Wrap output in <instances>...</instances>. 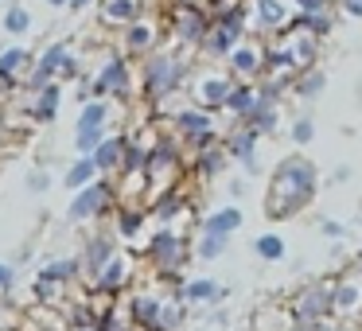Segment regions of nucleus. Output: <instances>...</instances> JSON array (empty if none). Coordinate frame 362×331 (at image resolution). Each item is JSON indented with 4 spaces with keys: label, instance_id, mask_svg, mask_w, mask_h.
Here are the masks:
<instances>
[{
    "label": "nucleus",
    "instance_id": "obj_33",
    "mask_svg": "<svg viewBox=\"0 0 362 331\" xmlns=\"http://www.w3.org/2000/svg\"><path fill=\"white\" fill-rule=\"evenodd\" d=\"M40 277L55 281L59 289H63V284H74L82 277V257H55V261H47V265L40 269Z\"/></svg>",
    "mask_w": 362,
    "mask_h": 331
},
{
    "label": "nucleus",
    "instance_id": "obj_16",
    "mask_svg": "<svg viewBox=\"0 0 362 331\" xmlns=\"http://www.w3.org/2000/svg\"><path fill=\"white\" fill-rule=\"evenodd\" d=\"M230 90H234V74L211 71V74H203V79H195V102H199V110H211V113L226 110Z\"/></svg>",
    "mask_w": 362,
    "mask_h": 331
},
{
    "label": "nucleus",
    "instance_id": "obj_49",
    "mask_svg": "<svg viewBox=\"0 0 362 331\" xmlns=\"http://www.w3.org/2000/svg\"><path fill=\"white\" fill-rule=\"evenodd\" d=\"M339 8H343L351 20H362V0H339Z\"/></svg>",
    "mask_w": 362,
    "mask_h": 331
},
{
    "label": "nucleus",
    "instance_id": "obj_12",
    "mask_svg": "<svg viewBox=\"0 0 362 331\" xmlns=\"http://www.w3.org/2000/svg\"><path fill=\"white\" fill-rule=\"evenodd\" d=\"M164 304H168V292L152 289V284H141V289L129 296V315H133V327H141V331H160Z\"/></svg>",
    "mask_w": 362,
    "mask_h": 331
},
{
    "label": "nucleus",
    "instance_id": "obj_24",
    "mask_svg": "<svg viewBox=\"0 0 362 331\" xmlns=\"http://www.w3.org/2000/svg\"><path fill=\"white\" fill-rule=\"evenodd\" d=\"M125 144H129V137H125V133H113V137H105L102 149L94 152V164H98V172H102V180H105V175H117V172H121V160H125Z\"/></svg>",
    "mask_w": 362,
    "mask_h": 331
},
{
    "label": "nucleus",
    "instance_id": "obj_19",
    "mask_svg": "<svg viewBox=\"0 0 362 331\" xmlns=\"http://www.w3.org/2000/svg\"><path fill=\"white\" fill-rule=\"evenodd\" d=\"M129 277H133V261H129V253H117V257H113L90 284H94V292H102V296L113 300V296H121V292H125Z\"/></svg>",
    "mask_w": 362,
    "mask_h": 331
},
{
    "label": "nucleus",
    "instance_id": "obj_45",
    "mask_svg": "<svg viewBox=\"0 0 362 331\" xmlns=\"http://www.w3.org/2000/svg\"><path fill=\"white\" fill-rule=\"evenodd\" d=\"M296 12H335V0H292Z\"/></svg>",
    "mask_w": 362,
    "mask_h": 331
},
{
    "label": "nucleus",
    "instance_id": "obj_7",
    "mask_svg": "<svg viewBox=\"0 0 362 331\" xmlns=\"http://www.w3.org/2000/svg\"><path fill=\"white\" fill-rule=\"evenodd\" d=\"M335 312V300H331V281H320L312 289H304L292 300V327L300 331H315L327 323V315Z\"/></svg>",
    "mask_w": 362,
    "mask_h": 331
},
{
    "label": "nucleus",
    "instance_id": "obj_57",
    "mask_svg": "<svg viewBox=\"0 0 362 331\" xmlns=\"http://www.w3.org/2000/svg\"><path fill=\"white\" fill-rule=\"evenodd\" d=\"M358 230H362V219H358Z\"/></svg>",
    "mask_w": 362,
    "mask_h": 331
},
{
    "label": "nucleus",
    "instance_id": "obj_56",
    "mask_svg": "<svg viewBox=\"0 0 362 331\" xmlns=\"http://www.w3.org/2000/svg\"><path fill=\"white\" fill-rule=\"evenodd\" d=\"M358 273H362V257H358Z\"/></svg>",
    "mask_w": 362,
    "mask_h": 331
},
{
    "label": "nucleus",
    "instance_id": "obj_21",
    "mask_svg": "<svg viewBox=\"0 0 362 331\" xmlns=\"http://www.w3.org/2000/svg\"><path fill=\"white\" fill-rule=\"evenodd\" d=\"M32 51L20 47V43H8V47H0V86H12L16 79H28L32 71Z\"/></svg>",
    "mask_w": 362,
    "mask_h": 331
},
{
    "label": "nucleus",
    "instance_id": "obj_43",
    "mask_svg": "<svg viewBox=\"0 0 362 331\" xmlns=\"http://www.w3.org/2000/svg\"><path fill=\"white\" fill-rule=\"evenodd\" d=\"M292 144H300V149H304V144H312L315 141V121L312 117H308V113H304V117H296V121H292Z\"/></svg>",
    "mask_w": 362,
    "mask_h": 331
},
{
    "label": "nucleus",
    "instance_id": "obj_39",
    "mask_svg": "<svg viewBox=\"0 0 362 331\" xmlns=\"http://www.w3.org/2000/svg\"><path fill=\"white\" fill-rule=\"evenodd\" d=\"M110 113H113L110 102H86L74 129H110Z\"/></svg>",
    "mask_w": 362,
    "mask_h": 331
},
{
    "label": "nucleus",
    "instance_id": "obj_37",
    "mask_svg": "<svg viewBox=\"0 0 362 331\" xmlns=\"http://www.w3.org/2000/svg\"><path fill=\"white\" fill-rule=\"evenodd\" d=\"M323 90H327V74H323L320 66H315V71H304L296 82H292V94H296L300 102H315Z\"/></svg>",
    "mask_w": 362,
    "mask_h": 331
},
{
    "label": "nucleus",
    "instance_id": "obj_27",
    "mask_svg": "<svg viewBox=\"0 0 362 331\" xmlns=\"http://www.w3.org/2000/svg\"><path fill=\"white\" fill-rule=\"evenodd\" d=\"M148 214L160 222V226H172L180 214H191V199L183 195V191H168V195H160L156 203L148 207Z\"/></svg>",
    "mask_w": 362,
    "mask_h": 331
},
{
    "label": "nucleus",
    "instance_id": "obj_54",
    "mask_svg": "<svg viewBox=\"0 0 362 331\" xmlns=\"http://www.w3.org/2000/svg\"><path fill=\"white\" fill-rule=\"evenodd\" d=\"M331 331H358V327H331Z\"/></svg>",
    "mask_w": 362,
    "mask_h": 331
},
{
    "label": "nucleus",
    "instance_id": "obj_32",
    "mask_svg": "<svg viewBox=\"0 0 362 331\" xmlns=\"http://www.w3.org/2000/svg\"><path fill=\"white\" fill-rule=\"evenodd\" d=\"M242 125L253 129L257 137H273L276 129H281V105H269V102H261V98H257V110H253Z\"/></svg>",
    "mask_w": 362,
    "mask_h": 331
},
{
    "label": "nucleus",
    "instance_id": "obj_23",
    "mask_svg": "<svg viewBox=\"0 0 362 331\" xmlns=\"http://www.w3.org/2000/svg\"><path fill=\"white\" fill-rule=\"evenodd\" d=\"M144 12V0H102V24L105 28H121L125 32L129 24H136V20Z\"/></svg>",
    "mask_w": 362,
    "mask_h": 331
},
{
    "label": "nucleus",
    "instance_id": "obj_5",
    "mask_svg": "<svg viewBox=\"0 0 362 331\" xmlns=\"http://www.w3.org/2000/svg\"><path fill=\"white\" fill-rule=\"evenodd\" d=\"M168 129H172L175 141L191 144V152H206L214 149V144L222 141L218 129H214V113L211 110H199V105H187V110H175L172 117H168Z\"/></svg>",
    "mask_w": 362,
    "mask_h": 331
},
{
    "label": "nucleus",
    "instance_id": "obj_38",
    "mask_svg": "<svg viewBox=\"0 0 362 331\" xmlns=\"http://www.w3.org/2000/svg\"><path fill=\"white\" fill-rule=\"evenodd\" d=\"M253 253H257L261 261H269V265H276V261H284L288 245H284L281 234H257L253 238Z\"/></svg>",
    "mask_w": 362,
    "mask_h": 331
},
{
    "label": "nucleus",
    "instance_id": "obj_10",
    "mask_svg": "<svg viewBox=\"0 0 362 331\" xmlns=\"http://www.w3.org/2000/svg\"><path fill=\"white\" fill-rule=\"evenodd\" d=\"M117 199V183L110 180H98L90 183V187L74 191V199L66 203V219L71 222H90V219H102L105 211H110V203Z\"/></svg>",
    "mask_w": 362,
    "mask_h": 331
},
{
    "label": "nucleus",
    "instance_id": "obj_42",
    "mask_svg": "<svg viewBox=\"0 0 362 331\" xmlns=\"http://www.w3.org/2000/svg\"><path fill=\"white\" fill-rule=\"evenodd\" d=\"M4 32H8V35H28V32H32V12H28L24 4L8 8V12H4Z\"/></svg>",
    "mask_w": 362,
    "mask_h": 331
},
{
    "label": "nucleus",
    "instance_id": "obj_46",
    "mask_svg": "<svg viewBox=\"0 0 362 331\" xmlns=\"http://www.w3.org/2000/svg\"><path fill=\"white\" fill-rule=\"evenodd\" d=\"M320 234L327 238V242H339V238H346V226H343V222H335V219H323L320 222Z\"/></svg>",
    "mask_w": 362,
    "mask_h": 331
},
{
    "label": "nucleus",
    "instance_id": "obj_53",
    "mask_svg": "<svg viewBox=\"0 0 362 331\" xmlns=\"http://www.w3.org/2000/svg\"><path fill=\"white\" fill-rule=\"evenodd\" d=\"M51 8H71V0H47Z\"/></svg>",
    "mask_w": 362,
    "mask_h": 331
},
{
    "label": "nucleus",
    "instance_id": "obj_1",
    "mask_svg": "<svg viewBox=\"0 0 362 331\" xmlns=\"http://www.w3.org/2000/svg\"><path fill=\"white\" fill-rule=\"evenodd\" d=\"M320 191V172L308 156L292 152L269 175V195H265V214L269 219H292L296 211H304Z\"/></svg>",
    "mask_w": 362,
    "mask_h": 331
},
{
    "label": "nucleus",
    "instance_id": "obj_22",
    "mask_svg": "<svg viewBox=\"0 0 362 331\" xmlns=\"http://www.w3.org/2000/svg\"><path fill=\"white\" fill-rule=\"evenodd\" d=\"M226 63H230L234 82H257V74L265 71V55H261V47H253V43H242Z\"/></svg>",
    "mask_w": 362,
    "mask_h": 331
},
{
    "label": "nucleus",
    "instance_id": "obj_52",
    "mask_svg": "<svg viewBox=\"0 0 362 331\" xmlns=\"http://www.w3.org/2000/svg\"><path fill=\"white\" fill-rule=\"evenodd\" d=\"M90 4H94V0H71V8H74V12H82V8H90Z\"/></svg>",
    "mask_w": 362,
    "mask_h": 331
},
{
    "label": "nucleus",
    "instance_id": "obj_51",
    "mask_svg": "<svg viewBox=\"0 0 362 331\" xmlns=\"http://www.w3.org/2000/svg\"><path fill=\"white\" fill-rule=\"evenodd\" d=\"M351 180V168H335V175H331V183H346Z\"/></svg>",
    "mask_w": 362,
    "mask_h": 331
},
{
    "label": "nucleus",
    "instance_id": "obj_47",
    "mask_svg": "<svg viewBox=\"0 0 362 331\" xmlns=\"http://www.w3.org/2000/svg\"><path fill=\"white\" fill-rule=\"evenodd\" d=\"M12 284H16V269L8 261H0V292H12Z\"/></svg>",
    "mask_w": 362,
    "mask_h": 331
},
{
    "label": "nucleus",
    "instance_id": "obj_29",
    "mask_svg": "<svg viewBox=\"0 0 362 331\" xmlns=\"http://www.w3.org/2000/svg\"><path fill=\"white\" fill-rule=\"evenodd\" d=\"M238 47H242V40L230 35L226 28H218V24H211V32L203 35V43H199V51H203L206 59H230Z\"/></svg>",
    "mask_w": 362,
    "mask_h": 331
},
{
    "label": "nucleus",
    "instance_id": "obj_48",
    "mask_svg": "<svg viewBox=\"0 0 362 331\" xmlns=\"http://www.w3.org/2000/svg\"><path fill=\"white\" fill-rule=\"evenodd\" d=\"M47 187H51V180H47L43 172H32V175H28V191H35V195H40V191H47Z\"/></svg>",
    "mask_w": 362,
    "mask_h": 331
},
{
    "label": "nucleus",
    "instance_id": "obj_13",
    "mask_svg": "<svg viewBox=\"0 0 362 331\" xmlns=\"http://www.w3.org/2000/svg\"><path fill=\"white\" fill-rule=\"evenodd\" d=\"M78 257H82V277H90V281H94V277L102 273V269L110 265L113 257H117V234H110V230H98V234H90Z\"/></svg>",
    "mask_w": 362,
    "mask_h": 331
},
{
    "label": "nucleus",
    "instance_id": "obj_35",
    "mask_svg": "<svg viewBox=\"0 0 362 331\" xmlns=\"http://www.w3.org/2000/svg\"><path fill=\"white\" fill-rule=\"evenodd\" d=\"M292 28L323 40V35H331V28H335V12H296V16H292Z\"/></svg>",
    "mask_w": 362,
    "mask_h": 331
},
{
    "label": "nucleus",
    "instance_id": "obj_34",
    "mask_svg": "<svg viewBox=\"0 0 362 331\" xmlns=\"http://www.w3.org/2000/svg\"><path fill=\"white\" fill-rule=\"evenodd\" d=\"M98 180H102V172H98L94 156H78L71 168H66V175H63V183L71 191H82V187H90V183H98Z\"/></svg>",
    "mask_w": 362,
    "mask_h": 331
},
{
    "label": "nucleus",
    "instance_id": "obj_30",
    "mask_svg": "<svg viewBox=\"0 0 362 331\" xmlns=\"http://www.w3.org/2000/svg\"><path fill=\"white\" fill-rule=\"evenodd\" d=\"M331 300H335V312H358L362 308V284L354 277H343V281H331Z\"/></svg>",
    "mask_w": 362,
    "mask_h": 331
},
{
    "label": "nucleus",
    "instance_id": "obj_28",
    "mask_svg": "<svg viewBox=\"0 0 362 331\" xmlns=\"http://www.w3.org/2000/svg\"><path fill=\"white\" fill-rule=\"evenodd\" d=\"M59 105H63V82H55V86H47L43 94H35L32 105H28V117L47 125V121L59 117Z\"/></svg>",
    "mask_w": 362,
    "mask_h": 331
},
{
    "label": "nucleus",
    "instance_id": "obj_15",
    "mask_svg": "<svg viewBox=\"0 0 362 331\" xmlns=\"http://www.w3.org/2000/svg\"><path fill=\"white\" fill-rule=\"evenodd\" d=\"M152 51H160V24L156 20H136V24H129L125 32H121V55H141L148 59Z\"/></svg>",
    "mask_w": 362,
    "mask_h": 331
},
{
    "label": "nucleus",
    "instance_id": "obj_59",
    "mask_svg": "<svg viewBox=\"0 0 362 331\" xmlns=\"http://www.w3.org/2000/svg\"><path fill=\"white\" fill-rule=\"evenodd\" d=\"M74 331H82V327H74Z\"/></svg>",
    "mask_w": 362,
    "mask_h": 331
},
{
    "label": "nucleus",
    "instance_id": "obj_40",
    "mask_svg": "<svg viewBox=\"0 0 362 331\" xmlns=\"http://www.w3.org/2000/svg\"><path fill=\"white\" fill-rule=\"evenodd\" d=\"M195 257H203V261H214V257H222V253L230 250V238H218V234H195Z\"/></svg>",
    "mask_w": 362,
    "mask_h": 331
},
{
    "label": "nucleus",
    "instance_id": "obj_20",
    "mask_svg": "<svg viewBox=\"0 0 362 331\" xmlns=\"http://www.w3.org/2000/svg\"><path fill=\"white\" fill-rule=\"evenodd\" d=\"M226 296L230 292L218 281H211V277H191V281H183V304L187 308H218Z\"/></svg>",
    "mask_w": 362,
    "mask_h": 331
},
{
    "label": "nucleus",
    "instance_id": "obj_41",
    "mask_svg": "<svg viewBox=\"0 0 362 331\" xmlns=\"http://www.w3.org/2000/svg\"><path fill=\"white\" fill-rule=\"evenodd\" d=\"M105 137H110V129H74V152L78 156H94Z\"/></svg>",
    "mask_w": 362,
    "mask_h": 331
},
{
    "label": "nucleus",
    "instance_id": "obj_14",
    "mask_svg": "<svg viewBox=\"0 0 362 331\" xmlns=\"http://www.w3.org/2000/svg\"><path fill=\"white\" fill-rule=\"evenodd\" d=\"M222 144H226L230 160H238V164L245 168V175H261V160H257L261 137L253 133V129H245V125H234V133H230V137H222Z\"/></svg>",
    "mask_w": 362,
    "mask_h": 331
},
{
    "label": "nucleus",
    "instance_id": "obj_26",
    "mask_svg": "<svg viewBox=\"0 0 362 331\" xmlns=\"http://www.w3.org/2000/svg\"><path fill=\"white\" fill-rule=\"evenodd\" d=\"M144 219H148V207L117 203V207H113V234H117V238H136V234H144Z\"/></svg>",
    "mask_w": 362,
    "mask_h": 331
},
{
    "label": "nucleus",
    "instance_id": "obj_11",
    "mask_svg": "<svg viewBox=\"0 0 362 331\" xmlns=\"http://www.w3.org/2000/svg\"><path fill=\"white\" fill-rule=\"evenodd\" d=\"M276 47L284 51V63H288V71L296 74H304V71H315V59H320V40L315 35H308V32H300V28H284L281 35H276Z\"/></svg>",
    "mask_w": 362,
    "mask_h": 331
},
{
    "label": "nucleus",
    "instance_id": "obj_17",
    "mask_svg": "<svg viewBox=\"0 0 362 331\" xmlns=\"http://www.w3.org/2000/svg\"><path fill=\"white\" fill-rule=\"evenodd\" d=\"M242 222H245L242 207L222 203V207H214V211H206L203 219H199V230H195V234H218V238H230V234H238V230H242Z\"/></svg>",
    "mask_w": 362,
    "mask_h": 331
},
{
    "label": "nucleus",
    "instance_id": "obj_44",
    "mask_svg": "<svg viewBox=\"0 0 362 331\" xmlns=\"http://www.w3.org/2000/svg\"><path fill=\"white\" fill-rule=\"evenodd\" d=\"M55 292H59V284H55V281H47V277H35V300H40V304L55 300Z\"/></svg>",
    "mask_w": 362,
    "mask_h": 331
},
{
    "label": "nucleus",
    "instance_id": "obj_36",
    "mask_svg": "<svg viewBox=\"0 0 362 331\" xmlns=\"http://www.w3.org/2000/svg\"><path fill=\"white\" fill-rule=\"evenodd\" d=\"M133 327V315H129V304H102L98 308V323L94 331H129Z\"/></svg>",
    "mask_w": 362,
    "mask_h": 331
},
{
    "label": "nucleus",
    "instance_id": "obj_25",
    "mask_svg": "<svg viewBox=\"0 0 362 331\" xmlns=\"http://www.w3.org/2000/svg\"><path fill=\"white\" fill-rule=\"evenodd\" d=\"M257 110V82H234V90H230V98H226V117H234L238 125H242L250 113Z\"/></svg>",
    "mask_w": 362,
    "mask_h": 331
},
{
    "label": "nucleus",
    "instance_id": "obj_6",
    "mask_svg": "<svg viewBox=\"0 0 362 331\" xmlns=\"http://www.w3.org/2000/svg\"><path fill=\"white\" fill-rule=\"evenodd\" d=\"M71 43H51V47H43L40 55H35V63H32V71H28V79H24V90L28 94H43L47 86H55V82H63V71H66V63H71Z\"/></svg>",
    "mask_w": 362,
    "mask_h": 331
},
{
    "label": "nucleus",
    "instance_id": "obj_55",
    "mask_svg": "<svg viewBox=\"0 0 362 331\" xmlns=\"http://www.w3.org/2000/svg\"><path fill=\"white\" fill-rule=\"evenodd\" d=\"M354 315H358V323H362V308H358V312H354Z\"/></svg>",
    "mask_w": 362,
    "mask_h": 331
},
{
    "label": "nucleus",
    "instance_id": "obj_18",
    "mask_svg": "<svg viewBox=\"0 0 362 331\" xmlns=\"http://www.w3.org/2000/svg\"><path fill=\"white\" fill-rule=\"evenodd\" d=\"M250 16L257 24V32H265V35H281L292 24L284 0H250Z\"/></svg>",
    "mask_w": 362,
    "mask_h": 331
},
{
    "label": "nucleus",
    "instance_id": "obj_31",
    "mask_svg": "<svg viewBox=\"0 0 362 331\" xmlns=\"http://www.w3.org/2000/svg\"><path fill=\"white\" fill-rule=\"evenodd\" d=\"M226 164H230V152H226V144L218 141L214 149H206L195 156V175L199 180H218V175L226 172Z\"/></svg>",
    "mask_w": 362,
    "mask_h": 331
},
{
    "label": "nucleus",
    "instance_id": "obj_50",
    "mask_svg": "<svg viewBox=\"0 0 362 331\" xmlns=\"http://www.w3.org/2000/svg\"><path fill=\"white\" fill-rule=\"evenodd\" d=\"M226 191H230L234 199H242L245 191H250V180H230V183H226Z\"/></svg>",
    "mask_w": 362,
    "mask_h": 331
},
{
    "label": "nucleus",
    "instance_id": "obj_4",
    "mask_svg": "<svg viewBox=\"0 0 362 331\" xmlns=\"http://www.w3.org/2000/svg\"><path fill=\"white\" fill-rule=\"evenodd\" d=\"M180 168H183L180 141H175L172 133H160L156 141H152V149H148V164H144V175H148L152 195H168V191H175Z\"/></svg>",
    "mask_w": 362,
    "mask_h": 331
},
{
    "label": "nucleus",
    "instance_id": "obj_3",
    "mask_svg": "<svg viewBox=\"0 0 362 331\" xmlns=\"http://www.w3.org/2000/svg\"><path fill=\"white\" fill-rule=\"evenodd\" d=\"M191 253H195L191 238L183 234V230H175V226H156L148 234V242H144V257H148V265L156 269V277H168V281L187 269Z\"/></svg>",
    "mask_w": 362,
    "mask_h": 331
},
{
    "label": "nucleus",
    "instance_id": "obj_9",
    "mask_svg": "<svg viewBox=\"0 0 362 331\" xmlns=\"http://www.w3.org/2000/svg\"><path fill=\"white\" fill-rule=\"evenodd\" d=\"M168 28H172V40L183 47H199L203 35L211 32V12L203 4H175L168 12Z\"/></svg>",
    "mask_w": 362,
    "mask_h": 331
},
{
    "label": "nucleus",
    "instance_id": "obj_58",
    "mask_svg": "<svg viewBox=\"0 0 362 331\" xmlns=\"http://www.w3.org/2000/svg\"><path fill=\"white\" fill-rule=\"evenodd\" d=\"M288 331H300V327H288Z\"/></svg>",
    "mask_w": 362,
    "mask_h": 331
},
{
    "label": "nucleus",
    "instance_id": "obj_2",
    "mask_svg": "<svg viewBox=\"0 0 362 331\" xmlns=\"http://www.w3.org/2000/svg\"><path fill=\"white\" fill-rule=\"evenodd\" d=\"M183 79H187V59L180 51H152L136 71V90H141L144 102L160 105L183 86Z\"/></svg>",
    "mask_w": 362,
    "mask_h": 331
},
{
    "label": "nucleus",
    "instance_id": "obj_8",
    "mask_svg": "<svg viewBox=\"0 0 362 331\" xmlns=\"http://www.w3.org/2000/svg\"><path fill=\"white\" fill-rule=\"evenodd\" d=\"M136 74L133 66H129V55H110L102 63V71L94 74V82H90V98L94 102H110V98H129V90H133Z\"/></svg>",
    "mask_w": 362,
    "mask_h": 331
}]
</instances>
